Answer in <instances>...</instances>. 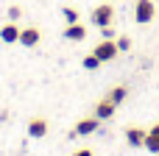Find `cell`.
Segmentation results:
<instances>
[{
	"instance_id": "9c48e42d",
	"label": "cell",
	"mask_w": 159,
	"mask_h": 156,
	"mask_svg": "<svg viewBox=\"0 0 159 156\" xmlns=\"http://www.w3.org/2000/svg\"><path fill=\"white\" fill-rule=\"evenodd\" d=\"M28 134H31L34 140H42V137L48 134V123H45L42 117H34V120L28 123Z\"/></svg>"
},
{
	"instance_id": "6da1fadb",
	"label": "cell",
	"mask_w": 159,
	"mask_h": 156,
	"mask_svg": "<svg viewBox=\"0 0 159 156\" xmlns=\"http://www.w3.org/2000/svg\"><path fill=\"white\" fill-rule=\"evenodd\" d=\"M154 14H157L154 0H137V6H134V20H137L140 25L151 22V20H154Z\"/></svg>"
},
{
	"instance_id": "8fae6325",
	"label": "cell",
	"mask_w": 159,
	"mask_h": 156,
	"mask_svg": "<svg viewBox=\"0 0 159 156\" xmlns=\"http://www.w3.org/2000/svg\"><path fill=\"white\" fill-rule=\"evenodd\" d=\"M145 134H148V131H143V128H129V131H126V140H129L131 148H143V145H145Z\"/></svg>"
},
{
	"instance_id": "7a4b0ae2",
	"label": "cell",
	"mask_w": 159,
	"mask_h": 156,
	"mask_svg": "<svg viewBox=\"0 0 159 156\" xmlns=\"http://www.w3.org/2000/svg\"><path fill=\"white\" fill-rule=\"evenodd\" d=\"M112 17H115V11H112V6H109V3H101V6H95V8H92V22H95L98 28L112 25Z\"/></svg>"
},
{
	"instance_id": "30bf717a",
	"label": "cell",
	"mask_w": 159,
	"mask_h": 156,
	"mask_svg": "<svg viewBox=\"0 0 159 156\" xmlns=\"http://www.w3.org/2000/svg\"><path fill=\"white\" fill-rule=\"evenodd\" d=\"M143 148L151 151V154H159V123H154V128L145 134V145Z\"/></svg>"
},
{
	"instance_id": "52a82bcc",
	"label": "cell",
	"mask_w": 159,
	"mask_h": 156,
	"mask_svg": "<svg viewBox=\"0 0 159 156\" xmlns=\"http://www.w3.org/2000/svg\"><path fill=\"white\" fill-rule=\"evenodd\" d=\"M84 36H87V28L81 22H73V25L64 28V39H70V42H81Z\"/></svg>"
},
{
	"instance_id": "ba28073f",
	"label": "cell",
	"mask_w": 159,
	"mask_h": 156,
	"mask_svg": "<svg viewBox=\"0 0 159 156\" xmlns=\"http://www.w3.org/2000/svg\"><path fill=\"white\" fill-rule=\"evenodd\" d=\"M0 39H3L6 45H14V42H20V28H17L14 22L3 25V28H0Z\"/></svg>"
},
{
	"instance_id": "ac0fdd59",
	"label": "cell",
	"mask_w": 159,
	"mask_h": 156,
	"mask_svg": "<svg viewBox=\"0 0 159 156\" xmlns=\"http://www.w3.org/2000/svg\"><path fill=\"white\" fill-rule=\"evenodd\" d=\"M73 156H92V151H89V148H78Z\"/></svg>"
},
{
	"instance_id": "8992f818",
	"label": "cell",
	"mask_w": 159,
	"mask_h": 156,
	"mask_svg": "<svg viewBox=\"0 0 159 156\" xmlns=\"http://www.w3.org/2000/svg\"><path fill=\"white\" fill-rule=\"evenodd\" d=\"M39 39H42L39 28H22V31H20V45H25V47H34Z\"/></svg>"
},
{
	"instance_id": "5b68a950",
	"label": "cell",
	"mask_w": 159,
	"mask_h": 156,
	"mask_svg": "<svg viewBox=\"0 0 159 156\" xmlns=\"http://www.w3.org/2000/svg\"><path fill=\"white\" fill-rule=\"evenodd\" d=\"M115 109H117V103H112V98H106V100L95 103V117H98V120H109V117L115 114Z\"/></svg>"
},
{
	"instance_id": "e0dca14e",
	"label": "cell",
	"mask_w": 159,
	"mask_h": 156,
	"mask_svg": "<svg viewBox=\"0 0 159 156\" xmlns=\"http://www.w3.org/2000/svg\"><path fill=\"white\" fill-rule=\"evenodd\" d=\"M101 36H103V39H115V31H112V25L101 28Z\"/></svg>"
},
{
	"instance_id": "2e32d148",
	"label": "cell",
	"mask_w": 159,
	"mask_h": 156,
	"mask_svg": "<svg viewBox=\"0 0 159 156\" xmlns=\"http://www.w3.org/2000/svg\"><path fill=\"white\" fill-rule=\"evenodd\" d=\"M129 47H131V39L129 36H120L117 39V50H129Z\"/></svg>"
},
{
	"instance_id": "277c9868",
	"label": "cell",
	"mask_w": 159,
	"mask_h": 156,
	"mask_svg": "<svg viewBox=\"0 0 159 156\" xmlns=\"http://www.w3.org/2000/svg\"><path fill=\"white\" fill-rule=\"evenodd\" d=\"M98 117H84V120H78L75 123V128H73V134L70 137H87V134H95L98 131Z\"/></svg>"
},
{
	"instance_id": "4fadbf2b",
	"label": "cell",
	"mask_w": 159,
	"mask_h": 156,
	"mask_svg": "<svg viewBox=\"0 0 159 156\" xmlns=\"http://www.w3.org/2000/svg\"><path fill=\"white\" fill-rule=\"evenodd\" d=\"M126 95H129V89H126V87H115V89L109 92L112 103H123V100H126Z\"/></svg>"
},
{
	"instance_id": "3957f363",
	"label": "cell",
	"mask_w": 159,
	"mask_h": 156,
	"mask_svg": "<svg viewBox=\"0 0 159 156\" xmlns=\"http://www.w3.org/2000/svg\"><path fill=\"white\" fill-rule=\"evenodd\" d=\"M92 53H95L101 61H112L120 50H117V42H115V39H103V42H98V45H95V50H92Z\"/></svg>"
},
{
	"instance_id": "5bb4252c",
	"label": "cell",
	"mask_w": 159,
	"mask_h": 156,
	"mask_svg": "<svg viewBox=\"0 0 159 156\" xmlns=\"http://www.w3.org/2000/svg\"><path fill=\"white\" fill-rule=\"evenodd\" d=\"M101 64H103V61H101V59H98L95 53H89V56H84V67H87V70H98Z\"/></svg>"
},
{
	"instance_id": "7c38bea8",
	"label": "cell",
	"mask_w": 159,
	"mask_h": 156,
	"mask_svg": "<svg viewBox=\"0 0 159 156\" xmlns=\"http://www.w3.org/2000/svg\"><path fill=\"white\" fill-rule=\"evenodd\" d=\"M61 17H64V25H73V22H78V11H75L73 6H64V8H61Z\"/></svg>"
},
{
	"instance_id": "9a60e30c",
	"label": "cell",
	"mask_w": 159,
	"mask_h": 156,
	"mask_svg": "<svg viewBox=\"0 0 159 156\" xmlns=\"http://www.w3.org/2000/svg\"><path fill=\"white\" fill-rule=\"evenodd\" d=\"M6 14H8V20H11V22H17V20L22 17V8H20V6H8V11H6Z\"/></svg>"
}]
</instances>
